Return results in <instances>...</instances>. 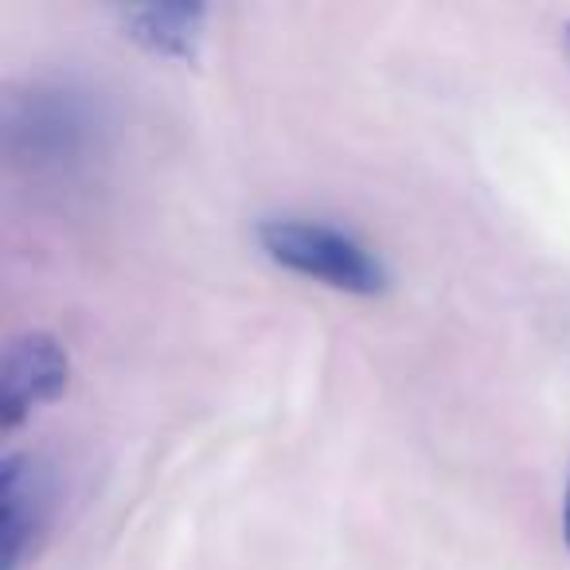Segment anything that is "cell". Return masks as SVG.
I'll list each match as a JSON object with an SVG mask.
<instances>
[{
  "label": "cell",
  "instance_id": "cell-1",
  "mask_svg": "<svg viewBox=\"0 0 570 570\" xmlns=\"http://www.w3.org/2000/svg\"><path fill=\"white\" fill-rule=\"evenodd\" d=\"M9 153L32 176L71 180L90 165L98 118L82 95L67 87H32L9 102Z\"/></svg>",
  "mask_w": 570,
  "mask_h": 570
},
{
  "label": "cell",
  "instance_id": "cell-2",
  "mask_svg": "<svg viewBox=\"0 0 570 570\" xmlns=\"http://www.w3.org/2000/svg\"><path fill=\"white\" fill-rule=\"evenodd\" d=\"M258 246L269 262L352 297H375L387 289V266L356 235L321 219H266Z\"/></svg>",
  "mask_w": 570,
  "mask_h": 570
},
{
  "label": "cell",
  "instance_id": "cell-3",
  "mask_svg": "<svg viewBox=\"0 0 570 570\" xmlns=\"http://www.w3.org/2000/svg\"><path fill=\"white\" fill-rule=\"evenodd\" d=\"M71 383V356L51 333H20L0 360V430L12 434Z\"/></svg>",
  "mask_w": 570,
  "mask_h": 570
},
{
  "label": "cell",
  "instance_id": "cell-4",
  "mask_svg": "<svg viewBox=\"0 0 570 570\" xmlns=\"http://www.w3.org/2000/svg\"><path fill=\"white\" fill-rule=\"evenodd\" d=\"M0 504H4V570H24L40 554L51 528V481L40 461L9 453L0 465Z\"/></svg>",
  "mask_w": 570,
  "mask_h": 570
},
{
  "label": "cell",
  "instance_id": "cell-5",
  "mask_svg": "<svg viewBox=\"0 0 570 570\" xmlns=\"http://www.w3.org/2000/svg\"><path fill=\"white\" fill-rule=\"evenodd\" d=\"M121 28L134 43L160 59H196L204 40L207 9L204 4H141L121 9Z\"/></svg>",
  "mask_w": 570,
  "mask_h": 570
},
{
  "label": "cell",
  "instance_id": "cell-6",
  "mask_svg": "<svg viewBox=\"0 0 570 570\" xmlns=\"http://www.w3.org/2000/svg\"><path fill=\"white\" fill-rule=\"evenodd\" d=\"M562 539L570 547V481H567V500H562Z\"/></svg>",
  "mask_w": 570,
  "mask_h": 570
},
{
  "label": "cell",
  "instance_id": "cell-7",
  "mask_svg": "<svg viewBox=\"0 0 570 570\" xmlns=\"http://www.w3.org/2000/svg\"><path fill=\"white\" fill-rule=\"evenodd\" d=\"M567 51H570V28H567Z\"/></svg>",
  "mask_w": 570,
  "mask_h": 570
}]
</instances>
